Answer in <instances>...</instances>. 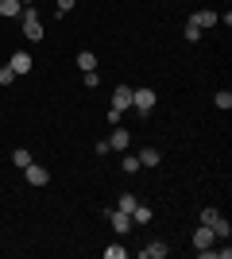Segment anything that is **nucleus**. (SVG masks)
Here are the masks:
<instances>
[{
  "label": "nucleus",
  "mask_w": 232,
  "mask_h": 259,
  "mask_svg": "<svg viewBox=\"0 0 232 259\" xmlns=\"http://www.w3.org/2000/svg\"><path fill=\"white\" fill-rule=\"evenodd\" d=\"M20 23H23V39H27V43H39V39H43V23H39V8H35V4H23V16H20Z\"/></svg>",
  "instance_id": "1"
},
{
  "label": "nucleus",
  "mask_w": 232,
  "mask_h": 259,
  "mask_svg": "<svg viewBox=\"0 0 232 259\" xmlns=\"http://www.w3.org/2000/svg\"><path fill=\"white\" fill-rule=\"evenodd\" d=\"M198 225H209V228H213V232H217L221 240H228V236H232V225L221 217V209H213V205H205V209L198 213Z\"/></svg>",
  "instance_id": "2"
},
{
  "label": "nucleus",
  "mask_w": 232,
  "mask_h": 259,
  "mask_svg": "<svg viewBox=\"0 0 232 259\" xmlns=\"http://www.w3.org/2000/svg\"><path fill=\"white\" fill-rule=\"evenodd\" d=\"M132 108L140 112V116H151V108H155V89H132Z\"/></svg>",
  "instance_id": "3"
},
{
  "label": "nucleus",
  "mask_w": 232,
  "mask_h": 259,
  "mask_svg": "<svg viewBox=\"0 0 232 259\" xmlns=\"http://www.w3.org/2000/svg\"><path fill=\"white\" fill-rule=\"evenodd\" d=\"M101 217H109V225H112V232H116V236H128V232H132V213H120V209H105Z\"/></svg>",
  "instance_id": "4"
},
{
  "label": "nucleus",
  "mask_w": 232,
  "mask_h": 259,
  "mask_svg": "<svg viewBox=\"0 0 232 259\" xmlns=\"http://www.w3.org/2000/svg\"><path fill=\"white\" fill-rule=\"evenodd\" d=\"M12 74H16V77H23V74H31V54H27V51H16V54H12Z\"/></svg>",
  "instance_id": "5"
},
{
  "label": "nucleus",
  "mask_w": 232,
  "mask_h": 259,
  "mask_svg": "<svg viewBox=\"0 0 232 259\" xmlns=\"http://www.w3.org/2000/svg\"><path fill=\"white\" fill-rule=\"evenodd\" d=\"M112 108H120V112L132 108V85H116L112 89Z\"/></svg>",
  "instance_id": "6"
},
{
  "label": "nucleus",
  "mask_w": 232,
  "mask_h": 259,
  "mask_svg": "<svg viewBox=\"0 0 232 259\" xmlns=\"http://www.w3.org/2000/svg\"><path fill=\"white\" fill-rule=\"evenodd\" d=\"M213 240H217V232H213L209 225H198V228H194V251H198V248H213Z\"/></svg>",
  "instance_id": "7"
},
{
  "label": "nucleus",
  "mask_w": 232,
  "mask_h": 259,
  "mask_svg": "<svg viewBox=\"0 0 232 259\" xmlns=\"http://www.w3.org/2000/svg\"><path fill=\"white\" fill-rule=\"evenodd\" d=\"M190 20H194V23L201 27V31H205V27H217V23H221V16H217L213 8H201V12H194Z\"/></svg>",
  "instance_id": "8"
},
{
  "label": "nucleus",
  "mask_w": 232,
  "mask_h": 259,
  "mask_svg": "<svg viewBox=\"0 0 232 259\" xmlns=\"http://www.w3.org/2000/svg\"><path fill=\"white\" fill-rule=\"evenodd\" d=\"M128 132L120 128V124H116V128H112V136H109V151H128Z\"/></svg>",
  "instance_id": "9"
},
{
  "label": "nucleus",
  "mask_w": 232,
  "mask_h": 259,
  "mask_svg": "<svg viewBox=\"0 0 232 259\" xmlns=\"http://www.w3.org/2000/svg\"><path fill=\"white\" fill-rule=\"evenodd\" d=\"M23 174H27V182H31V186H47V182H51V174H47L43 166H35V162H27Z\"/></svg>",
  "instance_id": "10"
},
{
  "label": "nucleus",
  "mask_w": 232,
  "mask_h": 259,
  "mask_svg": "<svg viewBox=\"0 0 232 259\" xmlns=\"http://www.w3.org/2000/svg\"><path fill=\"white\" fill-rule=\"evenodd\" d=\"M0 16H4V20H20L23 16V0H0Z\"/></svg>",
  "instance_id": "11"
},
{
  "label": "nucleus",
  "mask_w": 232,
  "mask_h": 259,
  "mask_svg": "<svg viewBox=\"0 0 232 259\" xmlns=\"http://www.w3.org/2000/svg\"><path fill=\"white\" fill-rule=\"evenodd\" d=\"M166 251H170V248H166L163 240H151V244H147L140 255H144V259H166Z\"/></svg>",
  "instance_id": "12"
},
{
  "label": "nucleus",
  "mask_w": 232,
  "mask_h": 259,
  "mask_svg": "<svg viewBox=\"0 0 232 259\" xmlns=\"http://www.w3.org/2000/svg\"><path fill=\"white\" fill-rule=\"evenodd\" d=\"M132 221H135V225H151V221H155V209L151 205H135L132 209Z\"/></svg>",
  "instance_id": "13"
},
{
  "label": "nucleus",
  "mask_w": 232,
  "mask_h": 259,
  "mask_svg": "<svg viewBox=\"0 0 232 259\" xmlns=\"http://www.w3.org/2000/svg\"><path fill=\"white\" fill-rule=\"evenodd\" d=\"M159 162H163V155L155 151V147H144V151H140V166H159Z\"/></svg>",
  "instance_id": "14"
},
{
  "label": "nucleus",
  "mask_w": 232,
  "mask_h": 259,
  "mask_svg": "<svg viewBox=\"0 0 232 259\" xmlns=\"http://www.w3.org/2000/svg\"><path fill=\"white\" fill-rule=\"evenodd\" d=\"M77 66H81L85 74H89V70H97V54H93V51H81V54H77Z\"/></svg>",
  "instance_id": "15"
},
{
  "label": "nucleus",
  "mask_w": 232,
  "mask_h": 259,
  "mask_svg": "<svg viewBox=\"0 0 232 259\" xmlns=\"http://www.w3.org/2000/svg\"><path fill=\"white\" fill-rule=\"evenodd\" d=\"M12 162H16V166H27V162H31V151H27V147H16V151H12Z\"/></svg>",
  "instance_id": "16"
},
{
  "label": "nucleus",
  "mask_w": 232,
  "mask_h": 259,
  "mask_svg": "<svg viewBox=\"0 0 232 259\" xmlns=\"http://www.w3.org/2000/svg\"><path fill=\"white\" fill-rule=\"evenodd\" d=\"M135 205H140V201H135V194H120V201H116V209H120V213H132Z\"/></svg>",
  "instance_id": "17"
},
{
  "label": "nucleus",
  "mask_w": 232,
  "mask_h": 259,
  "mask_svg": "<svg viewBox=\"0 0 232 259\" xmlns=\"http://www.w3.org/2000/svg\"><path fill=\"white\" fill-rule=\"evenodd\" d=\"M213 105L221 108V112H228V108H232V93H228V89H221V93L213 97Z\"/></svg>",
  "instance_id": "18"
},
{
  "label": "nucleus",
  "mask_w": 232,
  "mask_h": 259,
  "mask_svg": "<svg viewBox=\"0 0 232 259\" xmlns=\"http://www.w3.org/2000/svg\"><path fill=\"white\" fill-rule=\"evenodd\" d=\"M120 166H124V170H128V174L144 170V166H140V155H124V159H120Z\"/></svg>",
  "instance_id": "19"
},
{
  "label": "nucleus",
  "mask_w": 232,
  "mask_h": 259,
  "mask_svg": "<svg viewBox=\"0 0 232 259\" xmlns=\"http://www.w3.org/2000/svg\"><path fill=\"white\" fill-rule=\"evenodd\" d=\"M182 35H186V43H198V39H201V35H205V31H201L198 23L190 20V23H186V31H182Z\"/></svg>",
  "instance_id": "20"
},
{
  "label": "nucleus",
  "mask_w": 232,
  "mask_h": 259,
  "mask_svg": "<svg viewBox=\"0 0 232 259\" xmlns=\"http://www.w3.org/2000/svg\"><path fill=\"white\" fill-rule=\"evenodd\" d=\"M124 255H128L124 244H109V248H105V259H124Z\"/></svg>",
  "instance_id": "21"
},
{
  "label": "nucleus",
  "mask_w": 232,
  "mask_h": 259,
  "mask_svg": "<svg viewBox=\"0 0 232 259\" xmlns=\"http://www.w3.org/2000/svg\"><path fill=\"white\" fill-rule=\"evenodd\" d=\"M16 81V74H12V66H0V85H12Z\"/></svg>",
  "instance_id": "22"
},
{
  "label": "nucleus",
  "mask_w": 232,
  "mask_h": 259,
  "mask_svg": "<svg viewBox=\"0 0 232 259\" xmlns=\"http://www.w3.org/2000/svg\"><path fill=\"white\" fill-rule=\"evenodd\" d=\"M74 4H77V0H58L55 12H58V16H66V12H74Z\"/></svg>",
  "instance_id": "23"
},
{
  "label": "nucleus",
  "mask_w": 232,
  "mask_h": 259,
  "mask_svg": "<svg viewBox=\"0 0 232 259\" xmlns=\"http://www.w3.org/2000/svg\"><path fill=\"white\" fill-rule=\"evenodd\" d=\"M85 85H89V89H97V85H101V77H97V70H89V74H85Z\"/></svg>",
  "instance_id": "24"
}]
</instances>
